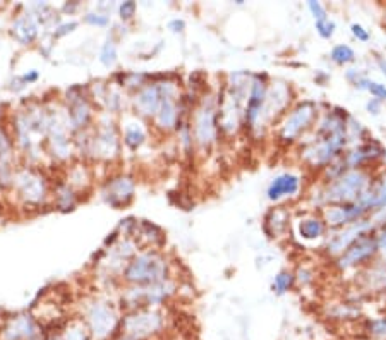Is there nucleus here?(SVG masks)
Segmentation results:
<instances>
[{"instance_id":"2","label":"nucleus","mask_w":386,"mask_h":340,"mask_svg":"<svg viewBox=\"0 0 386 340\" xmlns=\"http://www.w3.org/2000/svg\"><path fill=\"white\" fill-rule=\"evenodd\" d=\"M369 188H371V179L366 170H345L344 174L332 179V183L323 193V201L330 203V207L354 203V201H359Z\"/></svg>"},{"instance_id":"1","label":"nucleus","mask_w":386,"mask_h":340,"mask_svg":"<svg viewBox=\"0 0 386 340\" xmlns=\"http://www.w3.org/2000/svg\"><path fill=\"white\" fill-rule=\"evenodd\" d=\"M347 145L345 114L332 112L323 119L318 129V140L304 152V158L314 167H325L342 155Z\"/></svg>"},{"instance_id":"19","label":"nucleus","mask_w":386,"mask_h":340,"mask_svg":"<svg viewBox=\"0 0 386 340\" xmlns=\"http://www.w3.org/2000/svg\"><path fill=\"white\" fill-rule=\"evenodd\" d=\"M326 224L320 217H304L297 222V236L306 243H313V241H320L325 236Z\"/></svg>"},{"instance_id":"8","label":"nucleus","mask_w":386,"mask_h":340,"mask_svg":"<svg viewBox=\"0 0 386 340\" xmlns=\"http://www.w3.org/2000/svg\"><path fill=\"white\" fill-rule=\"evenodd\" d=\"M173 294V286L168 282L151 284L147 289H136L125 296V301L134 310H148L149 306L161 304Z\"/></svg>"},{"instance_id":"11","label":"nucleus","mask_w":386,"mask_h":340,"mask_svg":"<svg viewBox=\"0 0 386 340\" xmlns=\"http://www.w3.org/2000/svg\"><path fill=\"white\" fill-rule=\"evenodd\" d=\"M266 93L268 86L265 79H261V76H254L249 85L247 104L246 110H244V121H246V126H249L251 129H254L256 126H258V122L261 121L263 107H265L266 102Z\"/></svg>"},{"instance_id":"34","label":"nucleus","mask_w":386,"mask_h":340,"mask_svg":"<svg viewBox=\"0 0 386 340\" xmlns=\"http://www.w3.org/2000/svg\"><path fill=\"white\" fill-rule=\"evenodd\" d=\"M184 28H186V23L182 19H173V21L168 23V30H172L173 33H182Z\"/></svg>"},{"instance_id":"26","label":"nucleus","mask_w":386,"mask_h":340,"mask_svg":"<svg viewBox=\"0 0 386 340\" xmlns=\"http://www.w3.org/2000/svg\"><path fill=\"white\" fill-rule=\"evenodd\" d=\"M366 332L373 337L386 339V318H374L366 322Z\"/></svg>"},{"instance_id":"25","label":"nucleus","mask_w":386,"mask_h":340,"mask_svg":"<svg viewBox=\"0 0 386 340\" xmlns=\"http://www.w3.org/2000/svg\"><path fill=\"white\" fill-rule=\"evenodd\" d=\"M61 340H92V335H89L88 328L85 325H73L66 330V334L62 335Z\"/></svg>"},{"instance_id":"18","label":"nucleus","mask_w":386,"mask_h":340,"mask_svg":"<svg viewBox=\"0 0 386 340\" xmlns=\"http://www.w3.org/2000/svg\"><path fill=\"white\" fill-rule=\"evenodd\" d=\"M37 337V328L30 316L14 318L4 330V340H33Z\"/></svg>"},{"instance_id":"29","label":"nucleus","mask_w":386,"mask_h":340,"mask_svg":"<svg viewBox=\"0 0 386 340\" xmlns=\"http://www.w3.org/2000/svg\"><path fill=\"white\" fill-rule=\"evenodd\" d=\"M307 7H309L311 14L314 16V19H316V21L326 19V9L321 6L320 2H316V0H309V2H307Z\"/></svg>"},{"instance_id":"5","label":"nucleus","mask_w":386,"mask_h":340,"mask_svg":"<svg viewBox=\"0 0 386 340\" xmlns=\"http://www.w3.org/2000/svg\"><path fill=\"white\" fill-rule=\"evenodd\" d=\"M86 328L94 340H112L119 335L120 318L107 303H93L86 313Z\"/></svg>"},{"instance_id":"12","label":"nucleus","mask_w":386,"mask_h":340,"mask_svg":"<svg viewBox=\"0 0 386 340\" xmlns=\"http://www.w3.org/2000/svg\"><path fill=\"white\" fill-rule=\"evenodd\" d=\"M368 212V207L362 205L361 201H354V203L347 205H333V207L325 210V224L330 225V227H344V225L359 222Z\"/></svg>"},{"instance_id":"16","label":"nucleus","mask_w":386,"mask_h":340,"mask_svg":"<svg viewBox=\"0 0 386 340\" xmlns=\"http://www.w3.org/2000/svg\"><path fill=\"white\" fill-rule=\"evenodd\" d=\"M165 86L161 85H149L144 90H141L136 97V107L144 116H156L160 110L161 100H163Z\"/></svg>"},{"instance_id":"22","label":"nucleus","mask_w":386,"mask_h":340,"mask_svg":"<svg viewBox=\"0 0 386 340\" xmlns=\"http://www.w3.org/2000/svg\"><path fill=\"white\" fill-rule=\"evenodd\" d=\"M14 35L21 40L23 43H30L31 40L37 37V26H35L30 19H19L14 26Z\"/></svg>"},{"instance_id":"13","label":"nucleus","mask_w":386,"mask_h":340,"mask_svg":"<svg viewBox=\"0 0 386 340\" xmlns=\"http://www.w3.org/2000/svg\"><path fill=\"white\" fill-rule=\"evenodd\" d=\"M301 184L302 181L297 174H292V172L280 174V176L275 177V179L270 183V186H268L266 189L268 200L277 203V201L285 200V198H295L297 196V193L301 191Z\"/></svg>"},{"instance_id":"30","label":"nucleus","mask_w":386,"mask_h":340,"mask_svg":"<svg viewBox=\"0 0 386 340\" xmlns=\"http://www.w3.org/2000/svg\"><path fill=\"white\" fill-rule=\"evenodd\" d=\"M350 31H352L354 38H357L359 42H368L369 40V31L366 30L362 25H357V23H354L352 26H350Z\"/></svg>"},{"instance_id":"14","label":"nucleus","mask_w":386,"mask_h":340,"mask_svg":"<svg viewBox=\"0 0 386 340\" xmlns=\"http://www.w3.org/2000/svg\"><path fill=\"white\" fill-rule=\"evenodd\" d=\"M105 200L110 207L113 208H122L125 205H129V201L134 196V181L131 177H116L107 184L104 191Z\"/></svg>"},{"instance_id":"24","label":"nucleus","mask_w":386,"mask_h":340,"mask_svg":"<svg viewBox=\"0 0 386 340\" xmlns=\"http://www.w3.org/2000/svg\"><path fill=\"white\" fill-rule=\"evenodd\" d=\"M124 143L131 150H137L144 143V133L141 128H127L124 134Z\"/></svg>"},{"instance_id":"3","label":"nucleus","mask_w":386,"mask_h":340,"mask_svg":"<svg viewBox=\"0 0 386 340\" xmlns=\"http://www.w3.org/2000/svg\"><path fill=\"white\" fill-rule=\"evenodd\" d=\"M168 265L165 258L158 253H143L136 256L129 267L125 268V280L132 284H141V286H151V284L165 282L167 279Z\"/></svg>"},{"instance_id":"35","label":"nucleus","mask_w":386,"mask_h":340,"mask_svg":"<svg viewBox=\"0 0 386 340\" xmlns=\"http://www.w3.org/2000/svg\"><path fill=\"white\" fill-rule=\"evenodd\" d=\"M73 28H76V23H70V25L62 26V28H61V31H58V33H57V37H61V35L67 33V31H73Z\"/></svg>"},{"instance_id":"27","label":"nucleus","mask_w":386,"mask_h":340,"mask_svg":"<svg viewBox=\"0 0 386 340\" xmlns=\"http://www.w3.org/2000/svg\"><path fill=\"white\" fill-rule=\"evenodd\" d=\"M335 28H337V25H335L333 21H330L328 18L326 19H321V21H316V31L318 35H320L321 38L325 40H330L335 35Z\"/></svg>"},{"instance_id":"7","label":"nucleus","mask_w":386,"mask_h":340,"mask_svg":"<svg viewBox=\"0 0 386 340\" xmlns=\"http://www.w3.org/2000/svg\"><path fill=\"white\" fill-rule=\"evenodd\" d=\"M218 134V112L213 102H204L194 116V138L199 146H210Z\"/></svg>"},{"instance_id":"31","label":"nucleus","mask_w":386,"mask_h":340,"mask_svg":"<svg viewBox=\"0 0 386 340\" xmlns=\"http://www.w3.org/2000/svg\"><path fill=\"white\" fill-rule=\"evenodd\" d=\"M120 18L122 19H131L134 13H136V2H124L120 4Z\"/></svg>"},{"instance_id":"28","label":"nucleus","mask_w":386,"mask_h":340,"mask_svg":"<svg viewBox=\"0 0 386 340\" xmlns=\"http://www.w3.org/2000/svg\"><path fill=\"white\" fill-rule=\"evenodd\" d=\"M117 61V50L116 45H113L112 42H107L104 45V50H101V62H104V66H113Z\"/></svg>"},{"instance_id":"10","label":"nucleus","mask_w":386,"mask_h":340,"mask_svg":"<svg viewBox=\"0 0 386 340\" xmlns=\"http://www.w3.org/2000/svg\"><path fill=\"white\" fill-rule=\"evenodd\" d=\"M371 231V220H359V222L356 224L347 225L344 231H340L338 234H335L332 239H328V243H326V251L333 256H340L342 253H344L349 246H352L359 237L369 234Z\"/></svg>"},{"instance_id":"23","label":"nucleus","mask_w":386,"mask_h":340,"mask_svg":"<svg viewBox=\"0 0 386 340\" xmlns=\"http://www.w3.org/2000/svg\"><path fill=\"white\" fill-rule=\"evenodd\" d=\"M294 282H295V277L290 274V272H280V274L275 277L271 289H273V292L277 296H283L294 287Z\"/></svg>"},{"instance_id":"9","label":"nucleus","mask_w":386,"mask_h":340,"mask_svg":"<svg viewBox=\"0 0 386 340\" xmlns=\"http://www.w3.org/2000/svg\"><path fill=\"white\" fill-rule=\"evenodd\" d=\"M378 251V243L376 237H371V234H366L359 237L352 246H349L338 256L337 267L340 270H349V268L357 267V265L368 262L369 258H373L374 253Z\"/></svg>"},{"instance_id":"21","label":"nucleus","mask_w":386,"mask_h":340,"mask_svg":"<svg viewBox=\"0 0 386 340\" xmlns=\"http://www.w3.org/2000/svg\"><path fill=\"white\" fill-rule=\"evenodd\" d=\"M354 86H356L357 90H368L369 93L373 95L376 100L383 102L386 100V86L381 85V83H376V81H371V79H366V78H361L359 81L354 83Z\"/></svg>"},{"instance_id":"33","label":"nucleus","mask_w":386,"mask_h":340,"mask_svg":"<svg viewBox=\"0 0 386 340\" xmlns=\"http://www.w3.org/2000/svg\"><path fill=\"white\" fill-rule=\"evenodd\" d=\"M366 109H368V112L373 114V116H378V114L381 112V102L376 100V98H371V100L366 104Z\"/></svg>"},{"instance_id":"15","label":"nucleus","mask_w":386,"mask_h":340,"mask_svg":"<svg viewBox=\"0 0 386 340\" xmlns=\"http://www.w3.org/2000/svg\"><path fill=\"white\" fill-rule=\"evenodd\" d=\"M165 93L163 100H161L160 110L156 114V124L160 126L161 129L168 131L173 126L177 124V119H179V109H177L175 102V88H173L172 83H163Z\"/></svg>"},{"instance_id":"17","label":"nucleus","mask_w":386,"mask_h":340,"mask_svg":"<svg viewBox=\"0 0 386 340\" xmlns=\"http://www.w3.org/2000/svg\"><path fill=\"white\" fill-rule=\"evenodd\" d=\"M385 153V150L376 143H368L362 145L359 148L352 150L350 153L342 158V165H344V170H352V169H361L366 162L376 160Z\"/></svg>"},{"instance_id":"32","label":"nucleus","mask_w":386,"mask_h":340,"mask_svg":"<svg viewBox=\"0 0 386 340\" xmlns=\"http://www.w3.org/2000/svg\"><path fill=\"white\" fill-rule=\"evenodd\" d=\"M86 21L96 26H105L108 23V18L107 16H100V14H88L86 16Z\"/></svg>"},{"instance_id":"6","label":"nucleus","mask_w":386,"mask_h":340,"mask_svg":"<svg viewBox=\"0 0 386 340\" xmlns=\"http://www.w3.org/2000/svg\"><path fill=\"white\" fill-rule=\"evenodd\" d=\"M318 117V107L314 102H301L282 122L278 129V138L282 143H294L301 134L313 126Z\"/></svg>"},{"instance_id":"4","label":"nucleus","mask_w":386,"mask_h":340,"mask_svg":"<svg viewBox=\"0 0 386 340\" xmlns=\"http://www.w3.org/2000/svg\"><path fill=\"white\" fill-rule=\"evenodd\" d=\"M165 328L163 315L155 310H136L120 320L119 334L134 340H148Z\"/></svg>"},{"instance_id":"20","label":"nucleus","mask_w":386,"mask_h":340,"mask_svg":"<svg viewBox=\"0 0 386 340\" xmlns=\"http://www.w3.org/2000/svg\"><path fill=\"white\" fill-rule=\"evenodd\" d=\"M330 59L338 66L350 64V62L356 61V52L350 45H345V43H340V45H335L330 52Z\"/></svg>"}]
</instances>
